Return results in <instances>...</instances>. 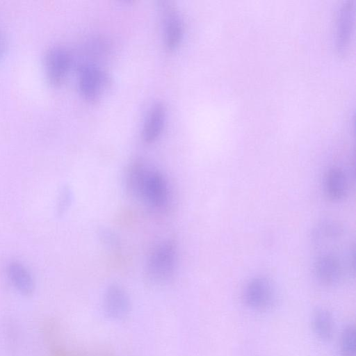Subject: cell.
I'll return each instance as SVG.
<instances>
[{
  "label": "cell",
  "instance_id": "1",
  "mask_svg": "<svg viewBox=\"0 0 356 356\" xmlns=\"http://www.w3.org/2000/svg\"><path fill=\"white\" fill-rule=\"evenodd\" d=\"M354 253L317 251L314 271L317 280L327 286L336 285L354 271Z\"/></svg>",
  "mask_w": 356,
  "mask_h": 356
},
{
  "label": "cell",
  "instance_id": "2",
  "mask_svg": "<svg viewBox=\"0 0 356 356\" xmlns=\"http://www.w3.org/2000/svg\"><path fill=\"white\" fill-rule=\"evenodd\" d=\"M176 245L168 240L156 247L146 267V277L154 283L167 281L173 274L176 263Z\"/></svg>",
  "mask_w": 356,
  "mask_h": 356
},
{
  "label": "cell",
  "instance_id": "3",
  "mask_svg": "<svg viewBox=\"0 0 356 356\" xmlns=\"http://www.w3.org/2000/svg\"><path fill=\"white\" fill-rule=\"evenodd\" d=\"M243 298L246 305L256 311H264L270 308L275 300L274 286L268 278L255 277L246 284Z\"/></svg>",
  "mask_w": 356,
  "mask_h": 356
},
{
  "label": "cell",
  "instance_id": "4",
  "mask_svg": "<svg viewBox=\"0 0 356 356\" xmlns=\"http://www.w3.org/2000/svg\"><path fill=\"white\" fill-rule=\"evenodd\" d=\"M43 63L47 81L51 86H58L63 82L70 70L71 56L65 48L54 46L45 52Z\"/></svg>",
  "mask_w": 356,
  "mask_h": 356
},
{
  "label": "cell",
  "instance_id": "5",
  "mask_svg": "<svg viewBox=\"0 0 356 356\" xmlns=\"http://www.w3.org/2000/svg\"><path fill=\"white\" fill-rule=\"evenodd\" d=\"M168 193L163 175L154 170H147L139 198L154 209H163L168 202Z\"/></svg>",
  "mask_w": 356,
  "mask_h": 356
},
{
  "label": "cell",
  "instance_id": "6",
  "mask_svg": "<svg viewBox=\"0 0 356 356\" xmlns=\"http://www.w3.org/2000/svg\"><path fill=\"white\" fill-rule=\"evenodd\" d=\"M78 72L79 88L81 95L90 102L98 100L106 83V74L98 67L90 63L82 64Z\"/></svg>",
  "mask_w": 356,
  "mask_h": 356
},
{
  "label": "cell",
  "instance_id": "7",
  "mask_svg": "<svg viewBox=\"0 0 356 356\" xmlns=\"http://www.w3.org/2000/svg\"><path fill=\"white\" fill-rule=\"evenodd\" d=\"M161 3L165 44L168 50H174L179 45L182 39V21L175 7L170 2L161 1Z\"/></svg>",
  "mask_w": 356,
  "mask_h": 356
},
{
  "label": "cell",
  "instance_id": "8",
  "mask_svg": "<svg viewBox=\"0 0 356 356\" xmlns=\"http://www.w3.org/2000/svg\"><path fill=\"white\" fill-rule=\"evenodd\" d=\"M6 274L13 287L22 295L31 296L35 289L34 278L22 261L11 260L6 266Z\"/></svg>",
  "mask_w": 356,
  "mask_h": 356
},
{
  "label": "cell",
  "instance_id": "9",
  "mask_svg": "<svg viewBox=\"0 0 356 356\" xmlns=\"http://www.w3.org/2000/svg\"><path fill=\"white\" fill-rule=\"evenodd\" d=\"M354 1H347L339 11L337 27V46L340 52L348 48L354 20Z\"/></svg>",
  "mask_w": 356,
  "mask_h": 356
},
{
  "label": "cell",
  "instance_id": "10",
  "mask_svg": "<svg viewBox=\"0 0 356 356\" xmlns=\"http://www.w3.org/2000/svg\"><path fill=\"white\" fill-rule=\"evenodd\" d=\"M165 120V108L161 103L154 104L149 109L146 117L143 130V140L151 143L154 142L161 135Z\"/></svg>",
  "mask_w": 356,
  "mask_h": 356
},
{
  "label": "cell",
  "instance_id": "11",
  "mask_svg": "<svg viewBox=\"0 0 356 356\" xmlns=\"http://www.w3.org/2000/svg\"><path fill=\"white\" fill-rule=\"evenodd\" d=\"M324 181L325 193L330 199L337 201L346 196L348 180L343 169L339 167L330 168L327 172Z\"/></svg>",
  "mask_w": 356,
  "mask_h": 356
},
{
  "label": "cell",
  "instance_id": "12",
  "mask_svg": "<svg viewBox=\"0 0 356 356\" xmlns=\"http://www.w3.org/2000/svg\"><path fill=\"white\" fill-rule=\"evenodd\" d=\"M129 306L128 297L122 289L116 285L108 289L104 298V309L108 316L113 318L124 316Z\"/></svg>",
  "mask_w": 356,
  "mask_h": 356
},
{
  "label": "cell",
  "instance_id": "13",
  "mask_svg": "<svg viewBox=\"0 0 356 356\" xmlns=\"http://www.w3.org/2000/svg\"><path fill=\"white\" fill-rule=\"evenodd\" d=\"M312 327L318 339L323 341L330 340L334 331V323L331 314L324 308L317 309L312 316Z\"/></svg>",
  "mask_w": 356,
  "mask_h": 356
},
{
  "label": "cell",
  "instance_id": "14",
  "mask_svg": "<svg viewBox=\"0 0 356 356\" xmlns=\"http://www.w3.org/2000/svg\"><path fill=\"white\" fill-rule=\"evenodd\" d=\"M147 168L140 162L135 161L128 168L126 176V186L128 192L134 197H138L146 175Z\"/></svg>",
  "mask_w": 356,
  "mask_h": 356
},
{
  "label": "cell",
  "instance_id": "15",
  "mask_svg": "<svg viewBox=\"0 0 356 356\" xmlns=\"http://www.w3.org/2000/svg\"><path fill=\"white\" fill-rule=\"evenodd\" d=\"M340 351L342 356H355V327L346 325L341 334Z\"/></svg>",
  "mask_w": 356,
  "mask_h": 356
},
{
  "label": "cell",
  "instance_id": "16",
  "mask_svg": "<svg viewBox=\"0 0 356 356\" xmlns=\"http://www.w3.org/2000/svg\"><path fill=\"white\" fill-rule=\"evenodd\" d=\"M72 200V193L68 187H64L60 192L56 202V213L63 216L68 209Z\"/></svg>",
  "mask_w": 356,
  "mask_h": 356
},
{
  "label": "cell",
  "instance_id": "17",
  "mask_svg": "<svg viewBox=\"0 0 356 356\" xmlns=\"http://www.w3.org/2000/svg\"><path fill=\"white\" fill-rule=\"evenodd\" d=\"M5 36L0 29V60L4 55L6 50V40Z\"/></svg>",
  "mask_w": 356,
  "mask_h": 356
}]
</instances>
